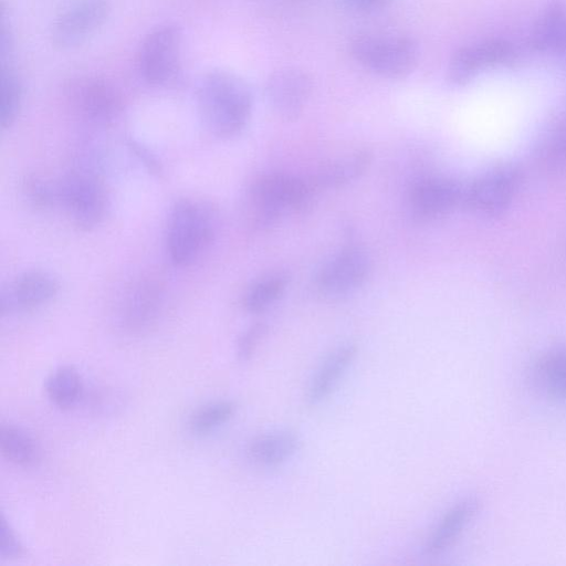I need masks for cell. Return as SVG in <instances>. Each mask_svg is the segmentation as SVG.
I'll list each match as a JSON object with an SVG mask.
<instances>
[{
	"label": "cell",
	"mask_w": 566,
	"mask_h": 566,
	"mask_svg": "<svg viewBox=\"0 0 566 566\" xmlns=\"http://www.w3.org/2000/svg\"><path fill=\"white\" fill-rule=\"evenodd\" d=\"M197 111L203 126L214 136L229 138L248 125L253 96L237 74L213 70L206 73L196 90Z\"/></svg>",
	"instance_id": "1"
},
{
	"label": "cell",
	"mask_w": 566,
	"mask_h": 566,
	"mask_svg": "<svg viewBox=\"0 0 566 566\" xmlns=\"http://www.w3.org/2000/svg\"><path fill=\"white\" fill-rule=\"evenodd\" d=\"M216 234V218L207 205L180 199L170 209L166 250L175 266H188L209 248Z\"/></svg>",
	"instance_id": "2"
},
{
	"label": "cell",
	"mask_w": 566,
	"mask_h": 566,
	"mask_svg": "<svg viewBox=\"0 0 566 566\" xmlns=\"http://www.w3.org/2000/svg\"><path fill=\"white\" fill-rule=\"evenodd\" d=\"M352 57L368 72L390 80L408 76L416 67L419 50L413 39L394 33L365 32L349 42Z\"/></svg>",
	"instance_id": "3"
},
{
	"label": "cell",
	"mask_w": 566,
	"mask_h": 566,
	"mask_svg": "<svg viewBox=\"0 0 566 566\" xmlns=\"http://www.w3.org/2000/svg\"><path fill=\"white\" fill-rule=\"evenodd\" d=\"M310 180L279 172L261 175L248 190V208L253 223L273 226L287 210L304 209L314 192Z\"/></svg>",
	"instance_id": "4"
},
{
	"label": "cell",
	"mask_w": 566,
	"mask_h": 566,
	"mask_svg": "<svg viewBox=\"0 0 566 566\" xmlns=\"http://www.w3.org/2000/svg\"><path fill=\"white\" fill-rule=\"evenodd\" d=\"M182 34L175 24H161L149 31L140 42L137 66L150 85L171 82L180 70Z\"/></svg>",
	"instance_id": "5"
},
{
	"label": "cell",
	"mask_w": 566,
	"mask_h": 566,
	"mask_svg": "<svg viewBox=\"0 0 566 566\" xmlns=\"http://www.w3.org/2000/svg\"><path fill=\"white\" fill-rule=\"evenodd\" d=\"M518 50L505 39H485L458 49L451 56L447 78L454 86H464L488 70L513 65Z\"/></svg>",
	"instance_id": "6"
},
{
	"label": "cell",
	"mask_w": 566,
	"mask_h": 566,
	"mask_svg": "<svg viewBox=\"0 0 566 566\" xmlns=\"http://www.w3.org/2000/svg\"><path fill=\"white\" fill-rule=\"evenodd\" d=\"M60 203L75 226L88 230L97 226L106 211V196L91 172L74 171L56 184Z\"/></svg>",
	"instance_id": "7"
},
{
	"label": "cell",
	"mask_w": 566,
	"mask_h": 566,
	"mask_svg": "<svg viewBox=\"0 0 566 566\" xmlns=\"http://www.w3.org/2000/svg\"><path fill=\"white\" fill-rule=\"evenodd\" d=\"M520 185L517 167L510 164L493 167L464 187L463 205L483 216H500L512 203Z\"/></svg>",
	"instance_id": "8"
},
{
	"label": "cell",
	"mask_w": 566,
	"mask_h": 566,
	"mask_svg": "<svg viewBox=\"0 0 566 566\" xmlns=\"http://www.w3.org/2000/svg\"><path fill=\"white\" fill-rule=\"evenodd\" d=\"M370 270V261L359 247H347L334 255L315 277L316 292L328 300H338L363 285Z\"/></svg>",
	"instance_id": "9"
},
{
	"label": "cell",
	"mask_w": 566,
	"mask_h": 566,
	"mask_svg": "<svg viewBox=\"0 0 566 566\" xmlns=\"http://www.w3.org/2000/svg\"><path fill=\"white\" fill-rule=\"evenodd\" d=\"M71 106L82 117L97 124L112 122L122 111L119 91L108 81L98 77H80L65 87Z\"/></svg>",
	"instance_id": "10"
},
{
	"label": "cell",
	"mask_w": 566,
	"mask_h": 566,
	"mask_svg": "<svg viewBox=\"0 0 566 566\" xmlns=\"http://www.w3.org/2000/svg\"><path fill=\"white\" fill-rule=\"evenodd\" d=\"M111 13L108 0H82L63 11L54 20L51 39L60 49H72L84 43L106 22Z\"/></svg>",
	"instance_id": "11"
},
{
	"label": "cell",
	"mask_w": 566,
	"mask_h": 566,
	"mask_svg": "<svg viewBox=\"0 0 566 566\" xmlns=\"http://www.w3.org/2000/svg\"><path fill=\"white\" fill-rule=\"evenodd\" d=\"M311 76L300 67L284 66L272 72L265 82V97L273 113L282 119H295L312 93Z\"/></svg>",
	"instance_id": "12"
},
{
	"label": "cell",
	"mask_w": 566,
	"mask_h": 566,
	"mask_svg": "<svg viewBox=\"0 0 566 566\" xmlns=\"http://www.w3.org/2000/svg\"><path fill=\"white\" fill-rule=\"evenodd\" d=\"M464 186L446 177L426 178L413 185L408 196L412 217L431 221L463 205Z\"/></svg>",
	"instance_id": "13"
},
{
	"label": "cell",
	"mask_w": 566,
	"mask_h": 566,
	"mask_svg": "<svg viewBox=\"0 0 566 566\" xmlns=\"http://www.w3.org/2000/svg\"><path fill=\"white\" fill-rule=\"evenodd\" d=\"M59 291L56 279L49 272L31 270L20 274L1 295L2 314L28 311L51 301Z\"/></svg>",
	"instance_id": "14"
},
{
	"label": "cell",
	"mask_w": 566,
	"mask_h": 566,
	"mask_svg": "<svg viewBox=\"0 0 566 566\" xmlns=\"http://www.w3.org/2000/svg\"><path fill=\"white\" fill-rule=\"evenodd\" d=\"M163 287L153 279L135 283L126 294L122 322L133 332L148 327L158 316L163 305Z\"/></svg>",
	"instance_id": "15"
},
{
	"label": "cell",
	"mask_w": 566,
	"mask_h": 566,
	"mask_svg": "<svg viewBox=\"0 0 566 566\" xmlns=\"http://www.w3.org/2000/svg\"><path fill=\"white\" fill-rule=\"evenodd\" d=\"M530 46L542 54L566 55V0L549 2L535 21Z\"/></svg>",
	"instance_id": "16"
},
{
	"label": "cell",
	"mask_w": 566,
	"mask_h": 566,
	"mask_svg": "<svg viewBox=\"0 0 566 566\" xmlns=\"http://www.w3.org/2000/svg\"><path fill=\"white\" fill-rule=\"evenodd\" d=\"M475 497H467L451 506L440 518L426 542V552L436 556L446 552L460 537L479 512Z\"/></svg>",
	"instance_id": "17"
},
{
	"label": "cell",
	"mask_w": 566,
	"mask_h": 566,
	"mask_svg": "<svg viewBox=\"0 0 566 566\" xmlns=\"http://www.w3.org/2000/svg\"><path fill=\"white\" fill-rule=\"evenodd\" d=\"M357 355V347L353 343H346L335 348L321 364L310 381L306 400L318 403L324 400L337 386Z\"/></svg>",
	"instance_id": "18"
},
{
	"label": "cell",
	"mask_w": 566,
	"mask_h": 566,
	"mask_svg": "<svg viewBox=\"0 0 566 566\" xmlns=\"http://www.w3.org/2000/svg\"><path fill=\"white\" fill-rule=\"evenodd\" d=\"M531 380L545 397L566 401V347L551 349L536 358Z\"/></svg>",
	"instance_id": "19"
},
{
	"label": "cell",
	"mask_w": 566,
	"mask_h": 566,
	"mask_svg": "<svg viewBox=\"0 0 566 566\" xmlns=\"http://www.w3.org/2000/svg\"><path fill=\"white\" fill-rule=\"evenodd\" d=\"M300 446L301 440L295 432L280 430L253 438L248 444L247 454L254 464L271 468L292 458Z\"/></svg>",
	"instance_id": "20"
},
{
	"label": "cell",
	"mask_w": 566,
	"mask_h": 566,
	"mask_svg": "<svg viewBox=\"0 0 566 566\" xmlns=\"http://www.w3.org/2000/svg\"><path fill=\"white\" fill-rule=\"evenodd\" d=\"M371 155L368 150H356L323 164L310 182L314 189L339 188L361 176L368 168Z\"/></svg>",
	"instance_id": "21"
},
{
	"label": "cell",
	"mask_w": 566,
	"mask_h": 566,
	"mask_svg": "<svg viewBox=\"0 0 566 566\" xmlns=\"http://www.w3.org/2000/svg\"><path fill=\"white\" fill-rule=\"evenodd\" d=\"M0 451L11 464L30 469L41 461V448L32 434L10 422L0 424Z\"/></svg>",
	"instance_id": "22"
},
{
	"label": "cell",
	"mask_w": 566,
	"mask_h": 566,
	"mask_svg": "<svg viewBox=\"0 0 566 566\" xmlns=\"http://www.w3.org/2000/svg\"><path fill=\"white\" fill-rule=\"evenodd\" d=\"M45 394L53 406L71 410L83 397V380L77 369L70 365L57 367L45 381Z\"/></svg>",
	"instance_id": "23"
},
{
	"label": "cell",
	"mask_w": 566,
	"mask_h": 566,
	"mask_svg": "<svg viewBox=\"0 0 566 566\" xmlns=\"http://www.w3.org/2000/svg\"><path fill=\"white\" fill-rule=\"evenodd\" d=\"M287 277L282 273L266 275L254 282L243 297V306L250 313H260L274 304L284 293Z\"/></svg>",
	"instance_id": "24"
},
{
	"label": "cell",
	"mask_w": 566,
	"mask_h": 566,
	"mask_svg": "<svg viewBox=\"0 0 566 566\" xmlns=\"http://www.w3.org/2000/svg\"><path fill=\"white\" fill-rule=\"evenodd\" d=\"M237 406L232 400L218 399L197 408L189 418L192 433L203 436L227 423L235 413Z\"/></svg>",
	"instance_id": "25"
},
{
	"label": "cell",
	"mask_w": 566,
	"mask_h": 566,
	"mask_svg": "<svg viewBox=\"0 0 566 566\" xmlns=\"http://www.w3.org/2000/svg\"><path fill=\"white\" fill-rule=\"evenodd\" d=\"M0 88V122L1 127L6 129L14 123L19 114L22 86L14 71L4 64H2Z\"/></svg>",
	"instance_id": "26"
},
{
	"label": "cell",
	"mask_w": 566,
	"mask_h": 566,
	"mask_svg": "<svg viewBox=\"0 0 566 566\" xmlns=\"http://www.w3.org/2000/svg\"><path fill=\"white\" fill-rule=\"evenodd\" d=\"M23 192L27 199L38 208H48L57 203L56 185H51L38 177L25 179Z\"/></svg>",
	"instance_id": "27"
},
{
	"label": "cell",
	"mask_w": 566,
	"mask_h": 566,
	"mask_svg": "<svg viewBox=\"0 0 566 566\" xmlns=\"http://www.w3.org/2000/svg\"><path fill=\"white\" fill-rule=\"evenodd\" d=\"M0 530V557L2 559L11 560L24 556V547L3 514H1Z\"/></svg>",
	"instance_id": "28"
},
{
	"label": "cell",
	"mask_w": 566,
	"mask_h": 566,
	"mask_svg": "<svg viewBox=\"0 0 566 566\" xmlns=\"http://www.w3.org/2000/svg\"><path fill=\"white\" fill-rule=\"evenodd\" d=\"M265 332L266 326L263 323H255L240 336L237 345L240 360L245 361L252 357Z\"/></svg>",
	"instance_id": "29"
},
{
	"label": "cell",
	"mask_w": 566,
	"mask_h": 566,
	"mask_svg": "<svg viewBox=\"0 0 566 566\" xmlns=\"http://www.w3.org/2000/svg\"><path fill=\"white\" fill-rule=\"evenodd\" d=\"M546 156L552 160H566V124L552 137L547 146Z\"/></svg>",
	"instance_id": "30"
},
{
	"label": "cell",
	"mask_w": 566,
	"mask_h": 566,
	"mask_svg": "<svg viewBox=\"0 0 566 566\" xmlns=\"http://www.w3.org/2000/svg\"><path fill=\"white\" fill-rule=\"evenodd\" d=\"M348 9L359 13H374L386 9L392 0H340Z\"/></svg>",
	"instance_id": "31"
}]
</instances>
